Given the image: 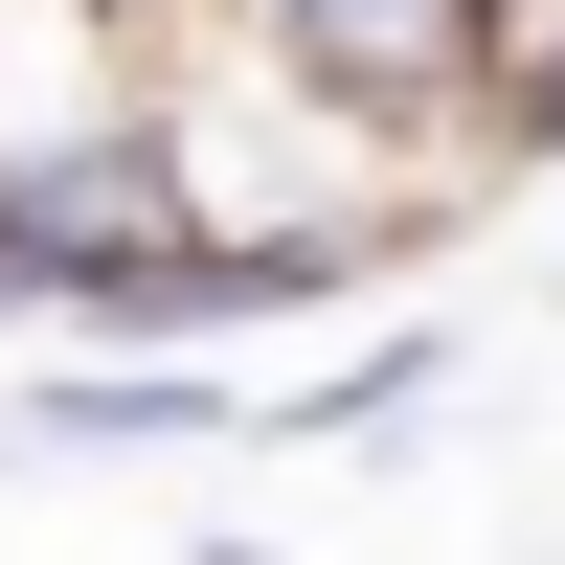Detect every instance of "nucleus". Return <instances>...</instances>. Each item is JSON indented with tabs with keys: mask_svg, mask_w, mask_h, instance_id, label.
Instances as JSON below:
<instances>
[{
	"mask_svg": "<svg viewBox=\"0 0 565 565\" xmlns=\"http://www.w3.org/2000/svg\"><path fill=\"white\" fill-rule=\"evenodd\" d=\"M136 114H159L181 204L226 226V249H340V271H407L476 181H430L407 136H362L340 90L295 68V45L249 23V0H136Z\"/></svg>",
	"mask_w": 565,
	"mask_h": 565,
	"instance_id": "f257e3e1",
	"label": "nucleus"
},
{
	"mask_svg": "<svg viewBox=\"0 0 565 565\" xmlns=\"http://www.w3.org/2000/svg\"><path fill=\"white\" fill-rule=\"evenodd\" d=\"M362 136H407L430 181H498V23L476 0H249Z\"/></svg>",
	"mask_w": 565,
	"mask_h": 565,
	"instance_id": "f03ea898",
	"label": "nucleus"
},
{
	"mask_svg": "<svg viewBox=\"0 0 565 565\" xmlns=\"http://www.w3.org/2000/svg\"><path fill=\"white\" fill-rule=\"evenodd\" d=\"M136 136V0H0V159Z\"/></svg>",
	"mask_w": 565,
	"mask_h": 565,
	"instance_id": "7ed1b4c3",
	"label": "nucleus"
},
{
	"mask_svg": "<svg viewBox=\"0 0 565 565\" xmlns=\"http://www.w3.org/2000/svg\"><path fill=\"white\" fill-rule=\"evenodd\" d=\"M249 385L226 362H45L23 385V452H226Z\"/></svg>",
	"mask_w": 565,
	"mask_h": 565,
	"instance_id": "20e7f679",
	"label": "nucleus"
},
{
	"mask_svg": "<svg viewBox=\"0 0 565 565\" xmlns=\"http://www.w3.org/2000/svg\"><path fill=\"white\" fill-rule=\"evenodd\" d=\"M430 385H452V317H385L362 362H317V385H271L249 430H271V452H362L385 407H430Z\"/></svg>",
	"mask_w": 565,
	"mask_h": 565,
	"instance_id": "39448f33",
	"label": "nucleus"
},
{
	"mask_svg": "<svg viewBox=\"0 0 565 565\" xmlns=\"http://www.w3.org/2000/svg\"><path fill=\"white\" fill-rule=\"evenodd\" d=\"M498 23V159H565V0H476Z\"/></svg>",
	"mask_w": 565,
	"mask_h": 565,
	"instance_id": "423d86ee",
	"label": "nucleus"
},
{
	"mask_svg": "<svg viewBox=\"0 0 565 565\" xmlns=\"http://www.w3.org/2000/svg\"><path fill=\"white\" fill-rule=\"evenodd\" d=\"M0 317H23V295H0Z\"/></svg>",
	"mask_w": 565,
	"mask_h": 565,
	"instance_id": "0eeeda50",
	"label": "nucleus"
}]
</instances>
